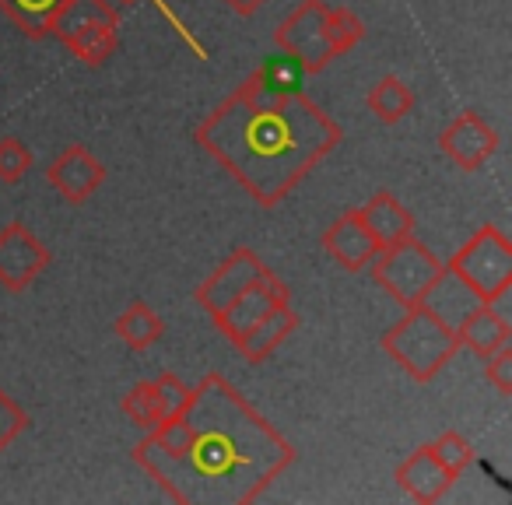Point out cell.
<instances>
[{
  "instance_id": "cell-2",
  "label": "cell",
  "mask_w": 512,
  "mask_h": 505,
  "mask_svg": "<svg viewBox=\"0 0 512 505\" xmlns=\"http://www.w3.org/2000/svg\"><path fill=\"white\" fill-rule=\"evenodd\" d=\"M197 144L256 200L278 207L341 144L344 130L306 92H264L246 78L197 123Z\"/></svg>"
},
{
  "instance_id": "cell-25",
  "label": "cell",
  "mask_w": 512,
  "mask_h": 505,
  "mask_svg": "<svg viewBox=\"0 0 512 505\" xmlns=\"http://www.w3.org/2000/svg\"><path fill=\"white\" fill-rule=\"evenodd\" d=\"M29 169H32L29 144L15 134L0 137V183H8V186L22 183V179L29 176Z\"/></svg>"
},
{
  "instance_id": "cell-7",
  "label": "cell",
  "mask_w": 512,
  "mask_h": 505,
  "mask_svg": "<svg viewBox=\"0 0 512 505\" xmlns=\"http://www.w3.org/2000/svg\"><path fill=\"white\" fill-rule=\"evenodd\" d=\"M274 46L295 57L306 74H323L334 64L327 46V0H302L299 8L278 25Z\"/></svg>"
},
{
  "instance_id": "cell-22",
  "label": "cell",
  "mask_w": 512,
  "mask_h": 505,
  "mask_svg": "<svg viewBox=\"0 0 512 505\" xmlns=\"http://www.w3.org/2000/svg\"><path fill=\"white\" fill-rule=\"evenodd\" d=\"M362 39H365L362 18L351 8H330L327 4V46H330V53H334V60L351 53Z\"/></svg>"
},
{
  "instance_id": "cell-13",
  "label": "cell",
  "mask_w": 512,
  "mask_h": 505,
  "mask_svg": "<svg viewBox=\"0 0 512 505\" xmlns=\"http://www.w3.org/2000/svg\"><path fill=\"white\" fill-rule=\"evenodd\" d=\"M323 249H327V257L348 274L365 271V267H372V260L379 257L376 239H372L369 228L362 225L355 207H348V211L330 221V228L323 232Z\"/></svg>"
},
{
  "instance_id": "cell-8",
  "label": "cell",
  "mask_w": 512,
  "mask_h": 505,
  "mask_svg": "<svg viewBox=\"0 0 512 505\" xmlns=\"http://www.w3.org/2000/svg\"><path fill=\"white\" fill-rule=\"evenodd\" d=\"M271 274L274 271L260 260L256 249L235 246L232 253H228V257L221 260V264L214 267L204 281H200L197 292H193V299H197V306L214 320V316L225 313V309L232 306L242 292H249V288L260 285V281L271 278Z\"/></svg>"
},
{
  "instance_id": "cell-27",
  "label": "cell",
  "mask_w": 512,
  "mask_h": 505,
  "mask_svg": "<svg viewBox=\"0 0 512 505\" xmlns=\"http://www.w3.org/2000/svg\"><path fill=\"white\" fill-rule=\"evenodd\" d=\"M25 428H29V414H25L22 404L0 386V453H4Z\"/></svg>"
},
{
  "instance_id": "cell-30",
  "label": "cell",
  "mask_w": 512,
  "mask_h": 505,
  "mask_svg": "<svg viewBox=\"0 0 512 505\" xmlns=\"http://www.w3.org/2000/svg\"><path fill=\"white\" fill-rule=\"evenodd\" d=\"M116 4H137V0H116ZM151 4H158V8H162V11H165V4H162V0H151ZM165 15H169V11H165ZM169 18H172V15H169ZM172 25H179V22H176V18H172ZM179 32H183V36H186V39H190V32H186V29H183V25H179Z\"/></svg>"
},
{
  "instance_id": "cell-5",
  "label": "cell",
  "mask_w": 512,
  "mask_h": 505,
  "mask_svg": "<svg viewBox=\"0 0 512 505\" xmlns=\"http://www.w3.org/2000/svg\"><path fill=\"white\" fill-rule=\"evenodd\" d=\"M442 267L460 278L477 295V302L498 306L512 288V242L498 225H484Z\"/></svg>"
},
{
  "instance_id": "cell-1",
  "label": "cell",
  "mask_w": 512,
  "mask_h": 505,
  "mask_svg": "<svg viewBox=\"0 0 512 505\" xmlns=\"http://www.w3.org/2000/svg\"><path fill=\"white\" fill-rule=\"evenodd\" d=\"M295 446L221 372L190 386L176 418L134 446V463L183 505H249L295 463Z\"/></svg>"
},
{
  "instance_id": "cell-17",
  "label": "cell",
  "mask_w": 512,
  "mask_h": 505,
  "mask_svg": "<svg viewBox=\"0 0 512 505\" xmlns=\"http://www.w3.org/2000/svg\"><path fill=\"white\" fill-rule=\"evenodd\" d=\"M456 337H460V348L474 351L477 358H488L491 351L512 341V323L491 302H481V306L463 316V323L456 327Z\"/></svg>"
},
{
  "instance_id": "cell-23",
  "label": "cell",
  "mask_w": 512,
  "mask_h": 505,
  "mask_svg": "<svg viewBox=\"0 0 512 505\" xmlns=\"http://www.w3.org/2000/svg\"><path fill=\"white\" fill-rule=\"evenodd\" d=\"M123 414L134 421L141 432H151L155 425H162V411H158V393H155V379H144L134 390L123 397Z\"/></svg>"
},
{
  "instance_id": "cell-24",
  "label": "cell",
  "mask_w": 512,
  "mask_h": 505,
  "mask_svg": "<svg viewBox=\"0 0 512 505\" xmlns=\"http://www.w3.org/2000/svg\"><path fill=\"white\" fill-rule=\"evenodd\" d=\"M432 446V453H435V460L442 463V467L449 470V474L460 481L463 477V470L474 463V446L467 442V435H460V432H442L435 442H428Z\"/></svg>"
},
{
  "instance_id": "cell-6",
  "label": "cell",
  "mask_w": 512,
  "mask_h": 505,
  "mask_svg": "<svg viewBox=\"0 0 512 505\" xmlns=\"http://www.w3.org/2000/svg\"><path fill=\"white\" fill-rule=\"evenodd\" d=\"M442 274H446L442 260L435 257L425 242L414 239V235H407L397 246L379 249V257L372 260V281H376L400 309L421 306Z\"/></svg>"
},
{
  "instance_id": "cell-11",
  "label": "cell",
  "mask_w": 512,
  "mask_h": 505,
  "mask_svg": "<svg viewBox=\"0 0 512 505\" xmlns=\"http://www.w3.org/2000/svg\"><path fill=\"white\" fill-rule=\"evenodd\" d=\"M285 302H292V292H288V285L278 278V274H271V278H264L260 285H253L249 292H242L221 316H214V327H218L221 334L235 344L239 337H246L256 323L267 320L274 309L285 306Z\"/></svg>"
},
{
  "instance_id": "cell-15",
  "label": "cell",
  "mask_w": 512,
  "mask_h": 505,
  "mask_svg": "<svg viewBox=\"0 0 512 505\" xmlns=\"http://www.w3.org/2000/svg\"><path fill=\"white\" fill-rule=\"evenodd\" d=\"M355 211H358V218H362V225L369 228L372 239H376L379 249L397 246V242H404L407 235H414V214L407 211L390 190L372 193V197L365 200V204H358Z\"/></svg>"
},
{
  "instance_id": "cell-3",
  "label": "cell",
  "mask_w": 512,
  "mask_h": 505,
  "mask_svg": "<svg viewBox=\"0 0 512 505\" xmlns=\"http://www.w3.org/2000/svg\"><path fill=\"white\" fill-rule=\"evenodd\" d=\"M379 344L414 383H432L460 351L456 330L442 316H435L425 302L404 309V316L386 330Z\"/></svg>"
},
{
  "instance_id": "cell-12",
  "label": "cell",
  "mask_w": 512,
  "mask_h": 505,
  "mask_svg": "<svg viewBox=\"0 0 512 505\" xmlns=\"http://www.w3.org/2000/svg\"><path fill=\"white\" fill-rule=\"evenodd\" d=\"M46 179H50V186L67 200V204L78 207L106 183V165H102L85 144H71V148H64L50 162Z\"/></svg>"
},
{
  "instance_id": "cell-29",
  "label": "cell",
  "mask_w": 512,
  "mask_h": 505,
  "mask_svg": "<svg viewBox=\"0 0 512 505\" xmlns=\"http://www.w3.org/2000/svg\"><path fill=\"white\" fill-rule=\"evenodd\" d=\"M221 4L239 18H253L260 8H267V0H221Z\"/></svg>"
},
{
  "instance_id": "cell-18",
  "label": "cell",
  "mask_w": 512,
  "mask_h": 505,
  "mask_svg": "<svg viewBox=\"0 0 512 505\" xmlns=\"http://www.w3.org/2000/svg\"><path fill=\"white\" fill-rule=\"evenodd\" d=\"M113 334L127 344L130 351H148L151 344L162 341L165 334V323L148 302H130L113 323Z\"/></svg>"
},
{
  "instance_id": "cell-19",
  "label": "cell",
  "mask_w": 512,
  "mask_h": 505,
  "mask_svg": "<svg viewBox=\"0 0 512 505\" xmlns=\"http://www.w3.org/2000/svg\"><path fill=\"white\" fill-rule=\"evenodd\" d=\"M365 106H369V113L376 116L379 123H400L411 116L414 92L397 74H383V78L369 88V95H365Z\"/></svg>"
},
{
  "instance_id": "cell-10",
  "label": "cell",
  "mask_w": 512,
  "mask_h": 505,
  "mask_svg": "<svg viewBox=\"0 0 512 505\" xmlns=\"http://www.w3.org/2000/svg\"><path fill=\"white\" fill-rule=\"evenodd\" d=\"M439 148L460 172H477L498 151V134L481 113L467 109L439 134Z\"/></svg>"
},
{
  "instance_id": "cell-26",
  "label": "cell",
  "mask_w": 512,
  "mask_h": 505,
  "mask_svg": "<svg viewBox=\"0 0 512 505\" xmlns=\"http://www.w3.org/2000/svg\"><path fill=\"white\" fill-rule=\"evenodd\" d=\"M155 393H158V411H162V421L176 418V414L186 407V400H190V386H186L176 372H162V376L155 379Z\"/></svg>"
},
{
  "instance_id": "cell-4",
  "label": "cell",
  "mask_w": 512,
  "mask_h": 505,
  "mask_svg": "<svg viewBox=\"0 0 512 505\" xmlns=\"http://www.w3.org/2000/svg\"><path fill=\"white\" fill-rule=\"evenodd\" d=\"M50 36L85 67H102L120 46V11L113 0H60Z\"/></svg>"
},
{
  "instance_id": "cell-9",
  "label": "cell",
  "mask_w": 512,
  "mask_h": 505,
  "mask_svg": "<svg viewBox=\"0 0 512 505\" xmlns=\"http://www.w3.org/2000/svg\"><path fill=\"white\" fill-rule=\"evenodd\" d=\"M53 264V253L36 232L22 221H8L0 228V288L8 295H22L46 267Z\"/></svg>"
},
{
  "instance_id": "cell-21",
  "label": "cell",
  "mask_w": 512,
  "mask_h": 505,
  "mask_svg": "<svg viewBox=\"0 0 512 505\" xmlns=\"http://www.w3.org/2000/svg\"><path fill=\"white\" fill-rule=\"evenodd\" d=\"M249 78L264 88V92H299L306 71H302V64L295 57H288V53H278V57H267L264 64L249 74Z\"/></svg>"
},
{
  "instance_id": "cell-20",
  "label": "cell",
  "mask_w": 512,
  "mask_h": 505,
  "mask_svg": "<svg viewBox=\"0 0 512 505\" xmlns=\"http://www.w3.org/2000/svg\"><path fill=\"white\" fill-rule=\"evenodd\" d=\"M60 0H0V15L8 18L22 36L46 39Z\"/></svg>"
},
{
  "instance_id": "cell-16",
  "label": "cell",
  "mask_w": 512,
  "mask_h": 505,
  "mask_svg": "<svg viewBox=\"0 0 512 505\" xmlns=\"http://www.w3.org/2000/svg\"><path fill=\"white\" fill-rule=\"evenodd\" d=\"M295 330H299V313L292 309V302H285V306L274 309L267 320L256 323L246 337H239L235 348H239V355L246 358L249 365H260V362H267Z\"/></svg>"
},
{
  "instance_id": "cell-14",
  "label": "cell",
  "mask_w": 512,
  "mask_h": 505,
  "mask_svg": "<svg viewBox=\"0 0 512 505\" xmlns=\"http://www.w3.org/2000/svg\"><path fill=\"white\" fill-rule=\"evenodd\" d=\"M397 484L407 491V498L418 505H435L449 495V488L456 484V477L435 460L432 446H418L407 460H400L397 467Z\"/></svg>"
},
{
  "instance_id": "cell-28",
  "label": "cell",
  "mask_w": 512,
  "mask_h": 505,
  "mask_svg": "<svg viewBox=\"0 0 512 505\" xmlns=\"http://www.w3.org/2000/svg\"><path fill=\"white\" fill-rule=\"evenodd\" d=\"M481 362H484V379H488L502 397H509L512 393V341L502 344L498 351H491Z\"/></svg>"
}]
</instances>
